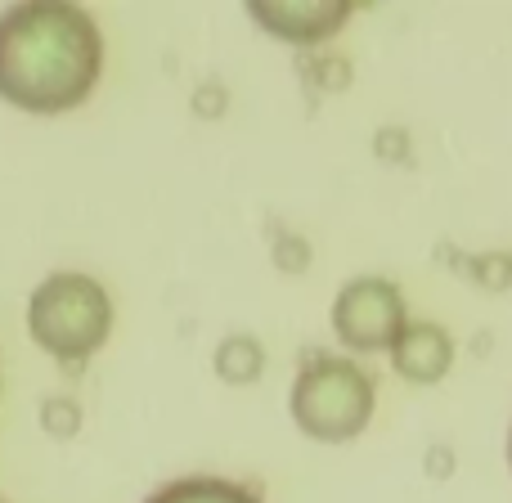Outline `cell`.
Masks as SVG:
<instances>
[{"label":"cell","instance_id":"10","mask_svg":"<svg viewBox=\"0 0 512 503\" xmlns=\"http://www.w3.org/2000/svg\"><path fill=\"white\" fill-rule=\"evenodd\" d=\"M508 468H512V432H508Z\"/></svg>","mask_w":512,"mask_h":503},{"label":"cell","instance_id":"1","mask_svg":"<svg viewBox=\"0 0 512 503\" xmlns=\"http://www.w3.org/2000/svg\"><path fill=\"white\" fill-rule=\"evenodd\" d=\"M104 36L81 5L36 0L0 14V99L23 113H68L95 90Z\"/></svg>","mask_w":512,"mask_h":503},{"label":"cell","instance_id":"3","mask_svg":"<svg viewBox=\"0 0 512 503\" xmlns=\"http://www.w3.org/2000/svg\"><path fill=\"white\" fill-rule=\"evenodd\" d=\"M27 333L54 360H86L113 333V297L81 270H59L27 297Z\"/></svg>","mask_w":512,"mask_h":503},{"label":"cell","instance_id":"4","mask_svg":"<svg viewBox=\"0 0 512 503\" xmlns=\"http://www.w3.org/2000/svg\"><path fill=\"white\" fill-rule=\"evenodd\" d=\"M328 319H333L337 342L351 351H391L409 324L405 297L382 274H355L351 283H342Z\"/></svg>","mask_w":512,"mask_h":503},{"label":"cell","instance_id":"9","mask_svg":"<svg viewBox=\"0 0 512 503\" xmlns=\"http://www.w3.org/2000/svg\"><path fill=\"white\" fill-rule=\"evenodd\" d=\"M41 427H45V436H54V441H68V436H77V427H81V405L72 396H45Z\"/></svg>","mask_w":512,"mask_h":503},{"label":"cell","instance_id":"7","mask_svg":"<svg viewBox=\"0 0 512 503\" xmlns=\"http://www.w3.org/2000/svg\"><path fill=\"white\" fill-rule=\"evenodd\" d=\"M212 364H216V378L221 382L248 387V382H256L265 373V346L256 342L252 333H230V337H221Z\"/></svg>","mask_w":512,"mask_h":503},{"label":"cell","instance_id":"5","mask_svg":"<svg viewBox=\"0 0 512 503\" xmlns=\"http://www.w3.org/2000/svg\"><path fill=\"white\" fill-rule=\"evenodd\" d=\"M351 9L346 0H252L248 14L261 32L288 45H319L342 32Z\"/></svg>","mask_w":512,"mask_h":503},{"label":"cell","instance_id":"6","mask_svg":"<svg viewBox=\"0 0 512 503\" xmlns=\"http://www.w3.org/2000/svg\"><path fill=\"white\" fill-rule=\"evenodd\" d=\"M391 364H396L400 378L418 382V387H432V382H441L454 369V342L441 324L418 319V324H405V333L396 337Z\"/></svg>","mask_w":512,"mask_h":503},{"label":"cell","instance_id":"8","mask_svg":"<svg viewBox=\"0 0 512 503\" xmlns=\"http://www.w3.org/2000/svg\"><path fill=\"white\" fill-rule=\"evenodd\" d=\"M149 503H261V499L225 477H185V481L162 486Z\"/></svg>","mask_w":512,"mask_h":503},{"label":"cell","instance_id":"2","mask_svg":"<svg viewBox=\"0 0 512 503\" xmlns=\"http://www.w3.org/2000/svg\"><path fill=\"white\" fill-rule=\"evenodd\" d=\"M378 387L364 373V364L346 355H310L297 369L288 391V414L301 427V436L319 445H346L369 427Z\"/></svg>","mask_w":512,"mask_h":503}]
</instances>
